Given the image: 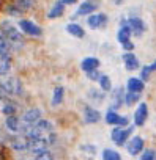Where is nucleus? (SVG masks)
<instances>
[{"mask_svg":"<svg viewBox=\"0 0 156 160\" xmlns=\"http://www.w3.org/2000/svg\"><path fill=\"white\" fill-rule=\"evenodd\" d=\"M19 118H21V121L24 124V132H25L30 126H33L36 121H40L41 118H44V112L40 107H29V108H25L19 115Z\"/></svg>","mask_w":156,"mask_h":160,"instance_id":"8","label":"nucleus"},{"mask_svg":"<svg viewBox=\"0 0 156 160\" xmlns=\"http://www.w3.org/2000/svg\"><path fill=\"white\" fill-rule=\"evenodd\" d=\"M65 96H66V88L63 85H57L52 90V96H51V105L52 107H60L65 102Z\"/></svg>","mask_w":156,"mask_h":160,"instance_id":"22","label":"nucleus"},{"mask_svg":"<svg viewBox=\"0 0 156 160\" xmlns=\"http://www.w3.org/2000/svg\"><path fill=\"white\" fill-rule=\"evenodd\" d=\"M125 90L129 93H143L145 91V83L137 77V75H131L126 78L125 83Z\"/></svg>","mask_w":156,"mask_h":160,"instance_id":"21","label":"nucleus"},{"mask_svg":"<svg viewBox=\"0 0 156 160\" xmlns=\"http://www.w3.org/2000/svg\"><path fill=\"white\" fill-rule=\"evenodd\" d=\"M87 99H90L95 104H101L107 99V93H103L98 87L96 88H89L87 90Z\"/></svg>","mask_w":156,"mask_h":160,"instance_id":"27","label":"nucleus"},{"mask_svg":"<svg viewBox=\"0 0 156 160\" xmlns=\"http://www.w3.org/2000/svg\"><path fill=\"white\" fill-rule=\"evenodd\" d=\"M10 149H13L16 154H22V152H29V140L24 135H10L8 143Z\"/></svg>","mask_w":156,"mask_h":160,"instance_id":"15","label":"nucleus"},{"mask_svg":"<svg viewBox=\"0 0 156 160\" xmlns=\"http://www.w3.org/2000/svg\"><path fill=\"white\" fill-rule=\"evenodd\" d=\"M151 75H153V71H151L150 64H143V66H140V69H139V75H137V77L142 80L143 83L150 82V80H151Z\"/></svg>","mask_w":156,"mask_h":160,"instance_id":"33","label":"nucleus"},{"mask_svg":"<svg viewBox=\"0 0 156 160\" xmlns=\"http://www.w3.org/2000/svg\"><path fill=\"white\" fill-rule=\"evenodd\" d=\"M139 160H156V149L154 148H145L140 152Z\"/></svg>","mask_w":156,"mask_h":160,"instance_id":"34","label":"nucleus"},{"mask_svg":"<svg viewBox=\"0 0 156 160\" xmlns=\"http://www.w3.org/2000/svg\"><path fill=\"white\" fill-rule=\"evenodd\" d=\"M82 118H84V122L89 124V126H95V124H100L101 119H103V115L98 108H95L93 105L90 104H85L82 107Z\"/></svg>","mask_w":156,"mask_h":160,"instance_id":"12","label":"nucleus"},{"mask_svg":"<svg viewBox=\"0 0 156 160\" xmlns=\"http://www.w3.org/2000/svg\"><path fill=\"white\" fill-rule=\"evenodd\" d=\"M134 130H136V127H134L132 124H129V126H126V127L114 126V127L110 129V140H112V143H114L115 146L123 148V146L126 144V141L134 135Z\"/></svg>","mask_w":156,"mask_h":160,"instance_id":"6","label":"nucleus"},{"mask_svg":"<svg viewBox=\"0 0 156 160\" xmlns=\"http://www.w3.org/2000/svg\"><path fill=\"white\" fill-rule=\"evenodd\" d=\"M19 108H21V102L18 99L8 98L7 101L0 102V113L5 116H13V115H19Z\"/></svg>","mask_w":156,"mask_h":160,"instance_id":"17","label":"nucleus"},{"mask_svg":"<svg viewBox=\"0 0 156 160\" xmlns=\"http://www.w3.org/2000/svg\"><path fill=\"white\" fill-rule=\"evenodd\" d=\"M60 2L65 5V7H73V5H77L79 0H60Z\"/></svg>","mask_w":156,"mask_h":160,"instance_id":"38","label":"nucleus"},{"mask_svg":"<svg viewBox=\"0 0 156 160\" xmlns=\"http://www.w3.org/2000/svg\"><path fill=\"white\" fill-rule=\"evenodd\" d=\"M120 116H121V113H120V112H117V110H114V108L107 107L106 113L103 115V121H104L107 126L114 127V126H118V122H120Z\"/></svg>","mask_w":156,"mask_h":160,"instance_id":"25","label":"nucleus"},{"mask_svg":"<svg viewBox=\"0 0 156 160\" xmlns=\"http://www.w3.org/2000/svg\"><path fill=\"white\" fill-rule=\"evenodd\" d=\"M98 88L103 91V93H110V90L114 88L112 87V78H110V75L109 74H103L101 72V75H100V78H98Z\"/></svg>","mask_w":156,"mask_h":160,"instance_id":"29","label":"nucleus"},{"mask_svg":"<svg viewBox=\"0 0 156 160\" xmlns=\"http://www.w3.org/2000/svg\"><path fill=\"white\" fill-rule=\"evenodd\" d=\"M2 83H3V87H5V90H7L10 98L21 101L25 96V87H24V82L19 77L10 74V75L2 78Z\"/></svg>","mask_w":156,"mask_h":160,"instance_id":"3","label":"nucleus"},{"mask_svg":"<svg viewBox=\"0 0 156 160\" xmlns=\"http://www.w3.org/2000/svg\"><path fill=\"white\" fill-rule=\"evenodd\" d=\"M112 2H114L115 7H121V5H125V0H112Z\"/></svg>","mask_w":156,"mask_h":160,"instance_id":"39","label":"nucleus"},{"mask_svg":"<svg viewBox=\"0 0 156 160\" xmlns=\"http://www.w3.org/2000/svg\"><path fill=\"white\" fill-rule=\"evenodd\" d=\"M85 24L90 30H106L109 25V14L103 11H96L85 18Z\"/></svg>","mask_w":156,"mask_h":160,"instance_id":"9","label":"nucleus"},{"mask_svg":"<svg viewBox=\"0 0 156 160\" xmlns=\"http://www.w3.org/2000/svg\"><path fill=\"white\" fill-rule=\"evenodd\" d=\"M143 93H129V91H125V107H132V105H137L142 99Z\"/></svg>","mask_w":156,"mask_h":160,"instance_id":"30","label":"nucleus"},{"mask_svg":"<svg viewBox=\"0 0 156 160\" xmlns=\"http://www.w3.org/2000/svg\"><path fill=\"white\" fill-rule=\"evenodd\" d=\"M117 42L120 44V47L123 49V52H134V49H136V44L132 42V33H131L129 25L126 24L125 16L120 19V24H118Z\"/></svg>","mask_w":156,"mask_h":160,"instance_id":"2","label":"nucleus"},{"mask_svg":"<svg viewBox=\"0 0 156 160\" xmlns=\"http://www.w3.org/2000/svg\"><path fill=\"white\" fill-rule=\"evenodd\" d=\"M150 68H151V71H153V74H154V72H156V58L150 63Z\"/></svg>","mask_w":156,"mask_h":160,"instance_id":"40","label":"nucleus"},{"mask_svg":"<svg viewBox=\"0 0 156 160\" xmlns=\"http://www.w3.org/2000/svg\"><path fill=\"white\" fill-rule=\"evenodd\" d=\"M3 127L8 133L11 135H21L24 133V124L19 118V115H13V116H5L3 119Z\"/></svg>","mask_w":156,"mask_h":160,"instance_id":"13","label":"nucleus"},{"mask_svg":"<svg viewBox=\"0 0 156 160\" xmlns=\"http://www.w3.org/2000/svg\"><path fill=\"white\" fill-rule=\"evenodd\" d=\"M79 151H81L85 157H90V158H93V157L98 154V148H96V144H93V143H82V144L79 146Z\"/></svg>","mask_w":156,"mask_h":160,"instance_id":"32","label":"nucleus"},{"mask_svg":"<svg viewBox=\"0 0 156 160\" xmlns=\"http://www.w3.org/2000/svg\"><path fill=\"white\" fill-rule=\"evenodd\" d=\"M100 75H101V72H100V69H98V71L87 72V74H85V78L89 80V82H92V83H96V82H98V78H100Z\"/></svg>","mask_w":156,"mask_h":160,"instance_id":"35","label":"nucleus"},{"mask_svg":"<svg viewBox=\"0 0 156 160\" xmlns=\"http://www.w3.org/2000/svg\"><path fill=\"white\" fill-rule=\"evenodd\" d=\"M131 124V118L128 115H121L120 116V122H118V127H126Z\"/></svg>","mask_w":156,"mask_h":160,"instance_id":"37","label":"nucleus"},{"mask_svg":"<svg viewBox=\"0 0 156 160\" xmlns=\"http://www.w3.org/2000/svg\"><path fill=\"white\" fill-rule=\"evenodd\" d=\"M8 98H10V96H8V93H7V90H5L3 83H2V78H0V102L7 101Z\"/></svg>","mask_w":156,"mask_h":160,"instance_id":"36","label":"nucleus"},{"mask_svg":"<svg viewBox=\"0 0 156 160\" xmlns=\"http://www.w3.org/2000/svg\"><path fill=\"white\" fill-rule=\"evenodd\" d=\"M101 7V0H82V2L77 5L74 14H71L69 21L71 22H77L79 18H87L93 13H96Z\"/></svg>","mask_w":156,"mask_h":160,"instance_id":"5","label":"nucleus"},{"mask_svg":"<svg viewBox=\"0 0 156 160\" xmlns=\"http://www.w3.org/2000/svg\"><path fill=\"white\" fill-rule=\"evenodd\" d=\"M65 11H66V7L60 2V0H55V2L51 5V8L47 10V13H46V19H49V21H57V19L63 18Z\"/></svg>","mask_w":156,"mask_h":160,"instance_id":"19","label":"nucleus"},{"mask_svg":"<svg viewBox=\"0 0 156 160\" xmlns=\"http://www.w3.org/2000/svg\"><path fill=\"white\" fill-rule=\"evenodd\" d=\"M11 71H13V57L11 55L0 57V78L10 75Z\"/></svg>","mask_w":156,"mask_h":160,"instance_id":"24","label":"nucleus"},{"mask_svg":"<svg viewBox=\"0 0 156 160\" xmlns=\"http://www.w3.org/2000/svg\"><path fill=\"white\" fill-rule=\"evenodd\" d=\"M0 35L13 44L14 53L21 52L25 47V42H27L25 36L19 32L16 22H13V19H10V18H2L0 19Z\"/></svg>","mask_w":156,"mask_h":160,"instance_id":"1","label":"nucleus"},{"mask_svg":"<svg viewBox=\"0 0 156 160\" xmlns=\"http://www.w3.org/2000/svg\"><path fill=\"white\" fill-rule=\"evenodd\" d=\"M121 63H123V68L128 71V72H136L140 69V60L137 58V55L134 52H123L121 53Z\"/></svg>","mask_w":156,"mask_h":160,"instance_id":"16","label":"nucleus"},{"mask_svg":"<svg viewBox=\"0 0 156 160\" xmlns=\"http://www.w3.org/2000/svg\"><path fill=\"white\" fill-rule=\"evenodd\" d=\"M11 2H13L24 14L30 13V11L35 10V7L38 5V0H11Z\"/></svg>","mask_w":156,"mask_h":160,"instance_id":"28","label":"nucleus"},{"mask_svg":"<svg viewBox=\"0 0 156 160\" xmlns=\"http://www.w3.org/2000/svg\"><path fill=\"white\" fill-rule=\"evenodd\" d=\"M125 87H115V88H112L110 90V93L107 94V98L110 99V108H114V110H117V112H120V108H123L125 107Z\"/></svg>","mask_w":156,"mask_h":160,"instance_id":"11","label":"nucleus"},{"mask_svg":"<svg viewBox=\"0 0 156 160\" xmlns=\"http://www.w3.org/2000/svg\"><path fill=\"white\" fill-rule=\"evenodd\" d=\"M3 14H5V18H10V19H21V18L25 16L13 2H8V3L3 7Z\"/></svg>","mask_w":156,"mask_h":160,"instance_id":"26","label":"nucleus"},{"mask_svg":"<svg viewBox=\"0 0 156 160\" xmlns=\"http://www.w3.org/2000/svg\"><path fill=\"white\" fill-rule=\"evenodd\" d=\"M148 118H150L148 104L143 102V101H140V102L137 104L134 113H132V126H134V127H143V126L147 124Z\"/></svg>","mask_w":156,"mask_h":160,"instance_id":"10","label":"nucleus"},{"mask_svg":"<svg viewBox=\"0 0 156 160\" xmlns=\"http://www.w3.org/2000/svg\"><path fill=\"white\" fill-rule=\"evenodd\" d=\"M32 127H33V129H36V130H38L40 133H43V135L51 133V132H55L54 122H52L51 119H47V118H41V119H40V121H36Z\"/></svg>","mask_w":156,"mask_h":160,"instance_id":"23","label":"nucleus"},{"mask_svg":"<svg viewBox=\"0 0 156 160\" xmlns=\"http://www.w3.org/2000/svg\"><path fill=\"white\" fill-rule=\"evenodd\" d=\"M101 68V60L98 57H93V55H89V57H84L79 63V69L87 74V72H92V71H98Z\"/></svg>","mask_w":156,"mask_h":160,"instance_id":"18","label":"nucleus"},{"mask_svg":"<svg viewBox=\"0 0 156 160\" xmlns=\"http://www.w3.org/2000/svg\"><path fill=\"white\" fill-rule=\"evenodd\" d=\"M66 33L69 36H73L74 39H84L87 36V30L79 24V22H68L66 27H65Z\"/></svg>","mask_w":156,"mask_h":160,"instance_id":"20","label":"nucleus"},{"mask_svg":"<svg viewBox=\"0 0 156 160\" xmlns=\"http://www.w3.org/2000/svg\"><path fill=\"white\" fill-rule=\"evenodd\" d=\"M125 148H126V152H128L131 157H139L140 152L145 149V140H143L140 135H132V137L126 141Z\"/></svg>","mask_w":156,"mask_h":160,"instance_id":"14","label":"nucleus"},{"mask_svg":"<svg viewBox=\"0 0 156 160\" xmlns=\"http://www.w3.org/2000/svg\"><path fill=\"white\" fill-rule=\"evenodd\" d=\"M101 158L103 160H123L121 154L117 149H114V148H104L101 151Z\"/></svg>","mask_w":156,"mask_h":160,"instance_id":"31","label":"nucleus"},{"mask_svg":"<svg viewBox=\"0 0 156 160\" xmlns=\"http://www.w3.org/2000/svg\"><path fill=\"white\" fill-rule=\"evenodd\" d=\"M125 19H126V24L131 28L132 36L142 38L147 33L148 27H147V22L142 19V16H139V14H128V16H125Z\"/></svg>","mask_w":156,"mask_h":160,"instance_id":"7","label":"nucleus"},{"mask_svg":"<svg viewBox=\"0 0 156 160\" xmlns=\"http://www.w3.org/2000/svg\"><path fill=\"white\" fill-rule=\"evenodd\" d=\"M16 25H18L19 32H21L25 38L40 39V38H43V35H44L43 27H41L40 24H36V22H35L33 19H30V18H21V19H18Z\"/></svg>","mask_w":156,"mask_h":160,"instance_id":"4","label":"nucleus"}]
</instances>
